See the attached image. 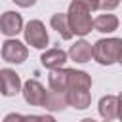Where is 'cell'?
Listing matches in <instances>:
<instances>
[{"mask_svg":"<svg viewBox=\"0 0 122 122\" xmlns=\"http://www.w3.org/2000/svg\"><path fill=\"white\" fill-rule=\"evenodd\" d=\"M122 53V38H101L93 44V59L99 65H112L118 63V57Z\"/></svg>","mask_w":122,"mask_h":122,"instance_id":"1","label":"cell"},{"mask_svg":"<svg viewBox=\"0 0 122 122\" xmlns=\"http://www.w3.org/2000/svg\"><path fill=\"white\" fill-rule=\"evenodd\" d=\"M67 17H69V25H71V30L74 36H86L92 32L93 29V19H92V13L84 8H80L78 4H69V11H67Z\"/></svg>","mask_w":122,"mask_h":122,"instance_id":"2","label":"cell"},{"mask_svg":"<svg viewBox=\"0 0 122 122\" xmlns=\"http://www.w3.org/2000/svg\"><path fill=\"white\" fill-rule=\"evenodd\" d=\"M23 34H25V42L36 50H44L50 44V36L46 30V25L40 19H30L25 27H23Z\"/></svg>","mask_w":122,"mask_h":122,"instance_id":"3","label":"cell"},{"mask_svg":"<svg viewBox=\"0 0 122 122\" xmlns=\"http://www.w3.org/2000/svg\"><path fill=\"white\" fill-rule=\"evenodd\" d=\"M0 53H2V59H4L6 63L19 65V63H25V61H27V57H29V48H27L21 40H17V38H8V40H4Z\"/></svg>","mask_w":122,"mask_h":122,"instance_id":"4","label":"cell"},{"mask_svg":"<svg viewBox=\"0 0 122 122\" xmlns=\"http://www.w3.org/2000/svg\"><path fill=\"white\" fill-rule=\"evenodd\" d=\"M23 82L21 76L13 71V69H0V93L4 97H13L21 92Z\"/></svg>","mask_w":122,"mask_h":122,"instance_id":"5","label":"cell"},{"mask_svg":"<svg viewBox=\"0 0 122 122\" xmlns=\"http://www.w3.org/2000/svg\"><path fill=\"white\" fill-rule=\"evenodd\" d=\"M21 93H23V99H25L29 105H32V107H42L44 101H46V93H48V92H46V88H44L38 80L29 78V80L23 84Z\"/></svg>","mask_w":122,"mask_h":122,"instance_id":"6","label":"cell"},{"mask_svg":"<svg viewBox=\"0 0 122 122\" xmlns=\"http://www.w3.org/2000/svg\"><path fill=\"white\" fill-rule=\"evenodd\" d=\"M0 32L8 38H15L19 32H23V17L17 11H4L0 15Z\"/></svg>","mask_w":122,"mask_h":122,"instance_id":"7","label":"cell"},{"mask_svg":"<svg viewBox=\"0 0 122 122\" xmlns=\"http://www.w3.org/2000/svg\"><path fill=\"white\" fill-rule=\"evenodd\" d=\"M67 55H69L72 61H76V63H88V61H92V57H93V46H92L88 40L80 38V40H76V42L69 48Z\"/></svg>","mask_w":122,"mask_h":122,"instance_id":"8","label":"cell"},{"mask_svg":"<svg viewBox=\"0 0 122 122\" xmlns=\"http://www.w3.org/2000/svg\"><path fill=\"white\" fill-rule=\"evenodd\" d=\"M67 51L61 50V48H51V50H46L42 55H40V63L50 69V71H55V69H63V65L67 63Z\"/></svg>","mask_w":122,"mask_h":122,"instance_id":"9","label":"cell"},{"mask_svg":"<svg viewBox=\"0 0 122 122\" xmlns=\"http://www.w3.org/2000/svg\"><path fill=\"white\" fill-rule=\"evenodd\" d=\"M48 86H50V90H53V92H63V93H67V90H69V71H67V69L50 71V74H48Z\"/></svg>","mask_w":122,"mask_h":122,"instance_id":"10","label":"cell"},{"mask_svg":"<svg viewBox=\"0 0 122 122\" xmlns=\"http://www.w3.org/2000/svg\"><path fill=\"white\" fill-rule=\"evenodd\" d=\"M67 71H69V90H86V92H90L92 76L86 71H78V69H67Z\"/></svg>","mask_w":122,"mask_h":122,"instance_id":"11","label":"cell"},{"mask_svg":"<svg viewBox=\"0 0 122 122\" xmlns=\"http://www.w3.org/2000/svg\"><path fill=\"white\" fill-rule=\"evenodd\" d=\"M97 111L103 120H114L118 114V99L116 95H103L97 103Z\"/></svg>","mask_w":122,"mask_h":122,"instance_id":"12","label":"cell"},{"mask_svg":"<svg viewBox=\"0 0 122 122\" xmlns=\"http://www.w3.org/2000/svg\"><path fill=\"white\" fill-rule=\"evenodd\" d=\"M118 25H120V21H118V17L114 13H101V15H97L93 19V29L97 32H103V34L114 32L118 29Z\"/></svg>","mask_w":122,"mask_h":122,"instance_id":"13","label":"cell"},{"mask_svg":"<svg viewBox=\"0 0 122 122\" xmlns=\"http://www.w3.org/2000/svg\"><path fill=\"white\" fill-rule=\"evenodd\" d=\"M50 25H51V29L61 36V40H71V38L74 36L72 30H71L67 13H53L51 19H50Z\"/></svg>","mask_w":122,"mask_h":122,"instance_id":"14","label":"cell"},{"mask_svg":"<svg viewBox=\"0 0 122 122\" xmlns=\"http://www.w3.org/2000/svg\"><path fill=\"white\" fill-rule=\"evenodd\" d=\"M42 107H44L46 111H50V112H57V111H63V109H67V107H69L67 93L50 90V92L46 93V101H44V105H42Z\"/></svg>","mask_w":122,"mask_h":122,"instance_id":"15","label":"cell"},{"mask_svg":"<svg viewBox=\"0 0 122 122\" xmlns=\"http://www.w3.org/2000/svg\"><path fill=\"white\" fill-rule=\"evenodd\" d=\"M67 101H69L71 107L84 111L92 105V95L86 90H67Z\"/></svg>","mask_w":122,"mask_h":122,"instance_id":"16","label":"cell"},{"mask_svg":"<svg viewBox=\"0 0 122 122\" xmlns=\"http://www.w3.org/2000/svg\"><path fill=\"white\" fill-rule=\"evenodd\" d=\"M71 2H72V4H78L80 8L88 10L90 13L95 11V10H99V0H71Z\"/></svg>","mask_w":122,"mask_h":122,"instance_id":"17","label":"cell"},{"mask_svg":"<svg viewBox=\"0 0 122 122\" xmlns=\"http://www.w3.org/2000/svg\"><path fill=\"white\" fill-rule=\"evenodd\" d=\"M118 6H120V0H99V10H103V13H111Z\"/></svg>","mask_w":122,"mask_h":122,"instance_id":"18","label":"cell"},{"mask_svg":"<svg viewBox=\"0 0 122 122\" xmlns=\"http://www.w3.org/2000/svg\"><path fill=\"white\" fill-rule=\"evenodd\" d=\"M2 122H23V114H19V112H10V114L4 116Z\"/></svg>","mask_w":122,"mask_h":122,"instance_id":"19","label":"cell"},{"mask_svg":"<svg viewBox=\"0 0 122 122\" xmlns=\"http://www.w3.org/2000/svg\"><path fill=\"white\" fill-rule=\"evenodd\" d=\"M11 2H15L19 8H30L36 4V0H11Z\"/></svg>","mask_w":122,"mask_h":122,"instance_id":"20","label":"cell"},{"mask_svg":"<svg viewBox=\"0 0 122 122\" xmlns=\"http://www.w3.org/2000/svg\"><path fill=\"white\" fill-rule=\"evenodd\" d=\"M23 122H40V114H23Z\"/></svg>","mask_w":122,"mask_h":122,"instance_id":"21","label":"cell"},{"mask_svg":"<svg viewBox=\"0 0 122 122\" xmlns=\"http://www.w3.org/2000/svg\"><path fill=\"white\" fill-rule=\"evenodd\" d=\"M116 99H118V114H116V118L122 122V92L116 95Z\"/></svg>","mask_w":122,"mask_h":122,"instance_id":"22","label":"cell"},{"mask_svg":"<svg viewBox=\"0 0 122 122\" xmlns=\"http://www.w3.org/2000/svg\"><path fill=\"white\" fill-rule=\"evenodd\" d=\"M40 122H57L51 114H40Z\"/></svg>","mask_w":122,"mask_h":122,"instance_id":"23","label":"cell"},{"mask_svg":"<svg viewBox=\"0 0 122 122\" xmlns=\"http://www.w3.org/2000/svg\"><path fill=\"white\" fill-rule=\"evenodd\" d=\"M80 122H97V120H93V118H82Z\"/></svg>","mask_w":122,"mask_h":122,"instance_id":"24","label":"cell"},{"mask_svg":"<svg viewBox=\"0 0 122 122\" xmlns=\"http://www.w3.org/2000/svg\"><path fill=\"white\" fill-rule=\"evenodd\" d=\"M118 63H120V65H122V53H120V57H118Z\"/></svg>","mask_w":122,"mask_h":122,"instance_id":"25","label":"cell"},{"mask_svg":"<svg viewBox=\"0 0 122 122\" xmlns=\"http://www.w3.org/2000/svg\"><path fill=\"white\" fill-rule=\"evenodd\" d=\"M103 122H112V120H103Z\"/></svg>","mask_w":122,"mask_h":122,"instance_id":"26","label":"cell"}]
</instances>
